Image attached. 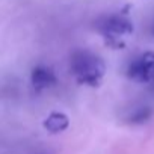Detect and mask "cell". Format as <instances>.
Wrapping results in <instances>:
<instances>
[{
    "label": "cell",
    "mask_w": 154,
    "mask_h": 154,
    "mask_svg": "<svg viewBox=\"0 0 154 154\" xmlns=\"http://www.w3.org/2000/svg\"><path fill=\"white\" fill-rule=\"evenodd\" d=\"M127 75L139 83H154V51H145L127 68Z\"/></svg>",
    "instance_id": "3957f363"
},
{
    "label": "cell",
    "mask_w": 154,
    "mask_h": 154,
    "mask_svg": "<svg viewBox=\"0 0 154 154\" xmlns=\"http://www.w3.org/2000/svg\"><path fill=\"white\" fill-rule=\"evenodd\" d=\"M151 115H152V110L148 106H140L128 116V121L131 124H142V122L148 121L151 118Z\"/></svg>",
    "instance_id": "8992f818"
},
{
    "label": "cell",
    "mask_w": 154,
    "mask_h": 154,
    "mask_svg": "<svg viewBox=\"0 0 154 154\" xmlns=\"http://www.w3.org/2000/svg\"><path fill=\"white\" fill-rule=\"evenodd\" d=\"M98 30L110 48H124V41L121 36L133 33V24L128 18L122 15H110L98 21Z\"/></svg>",
    "instance_id": "7a4b0ae2"
},
{
    "label": "cell",
    "mask_w": 154,
    "mask_h": 154,
    "mask_svg": "<svg viewBox=\"0 0 154 154\" xmlns=\"http://www.w3.org/2000/svg\"><path fill=\"white\" fill-rule=\"evenodd\" d=\"M69 125V119L62 112H53L44 119V128L50 133H60L66 130Z\"/></svg>",
    "instance_id": "5b68a950"
},
{
    "label": "cell",
    "mask_w": 154,
    "mask_h": 154,
    "mask_svg": "<svg viewBox=\"0 0 154 154\" xmlns=\"http://www.w3.org/2000/svg\"><path fill=\"white\" fill-rule=\"evenodd\" d=\"M106 71V65L101 57L86 50H77L71 57V72L79 85L98 86Z\"/></svg>",
    "instance_id": "6da1fadb"
},
{
    "label": "cell",
    "mask_w": 154,
    "mask_h": 154,
    "mask_svg": "<svg viewBox=\"0 0 154 154\" xmlns=\"http://www.w3.org/2000/svg\"><path fill=\"white\" fill-rule=\"evenodd\" d=\"M57 83L56 74L48 66H35L32 71V85L36 92H41L47 88H51Z\"/></svg>",
    "instance_id": "277c9868"
}]
</instances>
